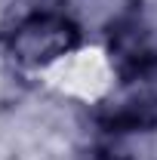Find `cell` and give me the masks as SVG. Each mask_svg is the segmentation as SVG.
I'll use <instances>...</instances> for the list:
<instances>
[{
	"mask_svg": "<svg viewBox=\"0 0 157 160\" xmlns=\"http://www.w3.org/2000/svg\"><path fill=\"white\" fill-rule=\"evenodd\" d=\"M111 62L126 80L142 77L157 65V43L139 19L129 16L117 22V28H111Z\"/></svg>",
	"mask_w": 157,
	"mask_h": 160,
	"instance_id": "7a4b0ae2",
	"label": "cell"
},
{
	"mask_svg": "<svg viewBox=\"0 0 157 160\" xmlns=\"http://www.w3.org/2000/svg\"><path fill=\"white\" fill-rule=\"evenodd\" d=\"M77 25L59 12H34L9 34V52L22 65H49L77 46Z\"/></svg>",
	"mask_w": 157,
	"mask_h": 160,
	"instance_id": "6da1fadb",
	"label": "cell"
},
{
	"mask_svg": "<svg viewBox=\"0 0 157 160\" xmlns=\"http://www.w3.org/2000/svg\"><path fill=\"white\" fill-rule=\"evenodd\" d=\"M102 160H123V157H102Z\"/></svg>",
	"mask_w": 157,
	"mask_h": 160,
	"instance_id": "3957f363",
	"label": "cell"
}]
</instances>
